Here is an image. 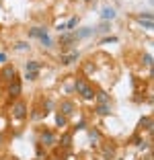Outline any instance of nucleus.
Here are the masks:
<instances>
[{
  "instance_id": "obj_9",
  "label": "nucleus",
  "mask_w": 154,
  "mask_h": 160,
  "mask_svg": "<svg viewBox=\"0 0 154 160\" xmlns=\"http://www.w3.org/2000/svg\"><path fill=\"white\" fill-rule=\"evenodd\" d=\"M43 35H47V29H45V27H31V29H29V37L41 39Z\"/></svg>"
},
{
  "instance_id": "obj_6",
  "label": "nucleus",
  "mask_w": 154,
  "mask_h": 160,
  "mask_svg": "<svg viewBox=\"0 0 154 160\" xmlns=\"http://www.w3.org/2000/svg\"><path fill=\"white\" fill-rule=\"evenodd\" d=\"M90 86V82L86 80V76H76L74 78V92H82V90H86Z\"/></svg>"
},
{
  "instance_id": "obj_17",
  "label": "nucleus",
  "mask_w": 154,
  "mask_h": 160,
  "mask_svg": "<svg viewBox=\"0 0 154 160\" xmlns=\"http://www.w3.org/2000/svg\"><path fill=\"white\" fill-rule=\"evenodd\" d=\"M56 125L58 127H66V125H68V117L62 115V113H56Z\"/></svg>"
},
{
  "instance_id": "obj_20",
  "label": "nucleus",
  "mask_w": 154,
  "mask_h": 160,
  "mask_svg": "<svg viewBox=\"0 0 154 160\" xmlns=\"http://www.w3.org/2000/svg\"><path fill=\"white\" fill-rule=\"evenodd\" d=\"M29 47H31V45H29L27 41H19L17 45H14V49H19V52H25V49H29Z\"/></svg>"
},
{
  "instance_id": "obj_29",
  "label": "nucleus",
  "mask_w": 154,
  "mask_h": 160,
  "mask_svg": "<svg viewBox=\"0 0 154 160\" xmlns=\"http://www.w3.org/2000/svg\"><path fill=\"white\" fill-rule=\"evenodd\" d=\"M84 127H86V121H84V119H80V121L76 123V129H84Z\"/></svg>"
},
{
  "instance_id": "obj_31",
  "label": "nucleus",
  "mask_w": 154,
  "mask_h": 160,
  "mask_svg": "<svg viewBox=\"0 0 154 160\" xmlns=\"http://www.w3.org/2000/svg\"><path fill=\"white\" fill-rule=\"evenodd\" d=\"M99 31H101V33H107V31H109V25H107V23H103L101 27H99Z\"/></svg>"
},
{
  "instance_id": "obj_33",
  "label": "nucleus",
  "mask_w": 154,
  "mask_h": 160,
  "mask_svg": "<svg viewBox=\"0 0 154 160\" xmlns=\"http://www.w3.org/2000/svg\"><path fill=\"white\" fill-rule=\"evenodd\" d=\"M0 64H6V53H0Z\"/></svg>"
},
{
  "instance_id": "obj_22",
  "label": "nucleus",
  "mask_w": 154,
  "mask_h": 160,
  "mask_svg": "<svg viewBox=\"0 0 154 160\" xmlns=\"http://www.w3.org/2000/svg\"><path fill=\"white\" fill-rule=\"evenodd\" d=\"M37 76H39V72H25V80H37Z\"/></svg>"
},
{
  "instance_id": "obj_1",
  "label": "nucleus",
  "mask_w": 154,
  "mask_h": 160,
  "mask_svg": "<svg viewBox=\"0 0 154 160\" xmlns=\"http://www.w3.org/2000/svg\"><path fill=\"white\" fill-rule=\"evenodd\" d=\"M10 113H13V117L17 119V121H23V119H27V103L25 101H14V105L10 107Z\"/></svg>"
},
{
  "instance_id": "obj_12",
  "label": "nucleus",
  "mask_w": 154,
  "mask_h": 160,
  "mask_svg": "<svg viewBox=\"0 0 154 160\" xmlns=\"http://www.w3.org/2000/svg\"><path fill=\"white\" fill-rule=\"evenodd\" d=\"M101 19L103 21H113V19H115V10L109 8V6H105V8L101 10Z\"/></svg>"
},
{
  "instance_id": "obj_5",
  "label": "nucleus",
  "mask_w": 154,
  "mask_h": 160,
  "mask_svg": "<svg viewBox=\"0 0 154 160\" xmlns=\"http://www.w3.org/2000/svg\"><path fill=\"white\" fill-rule=\"evenodd\" d=\"M6 92H8V97H10V99H19V97H21V92H23V86H21V82H19V80H14V82H10V84H8Z\"/></svg>"
},
{
  "instance_id": "obj_21",
  "label": "nucleus",
  "mask_w": 154,
  "mask_h": 160,
  "mask_svg": "<svg viewBox=\"0 0 154 160\" xmlns=\"http://www.w3.org/2000/svg\"><path fill=\"white\" fill-rule=\"evenodd\" d=\"M103 156H105L107 160H111L113 156H115V150H113V148H105V150H103Z\"/></svg>"
},
{
  "instance_id": "obj_10",
  "label": "nucleus",
  "mask_w": 154,
  "mask_h": 160,
  "mask_svg": "<svg viewBox=\"0 0 154 160\" xmlns=\"http://www.w3.org/2000/svg\"><path fill=\"white\" fill-rule=\"evenodd\" d=\"M76 60H78V52H72L70 56H66V53H64V56L60 58V62H62V66H70V64H74Z\"/></svg>"
},
{
  "instance_id": "obj_4",
  "label": "nucleus",
  "mask_w": 154,
  "mask_h": 160,
  "mask_svg": "<svg viewBox=\"0 0 154 160\" xmlns=\"http://www.w3.org/2000/svg\"><path fill=\"white\" fill-rule=\"evenodd\" d=\"M39 142H41L43 146L54 148V146L58 144V138H56V133L51 132V129H45V127H43V132H41V138H39Z\"/></svg>"
},
{
  "instance_id": "obj_30",
  "label": "nucleus",
  "mask_w": 154,
  "mask_h": 160,
  "mask_svg": "<svg viewBox=\"0 0 154 160\" xmlns=\"http://www.w3.org/2000/svg\"><path fill=\"white\" fill-rule=\"evenodd\" d=\"M90 140H95V142L99 140V132L97 129H90Z\"/></svg>"
},
{
  "instance_id": "obj_15",
  "label": "nucleus",
  "mask_w": 154,
  "mask_h": 160,
  "mask_svg": "<svg viewBox=\"0 0 154 160\" xmlns=\"http://www.w3.org/2000/svg\"><path fill=\"white\" fill-rule=\"evenodd\" d=\"M95 99L99 101V105L109 103V94H107V92H103V90H99V92H95Z\"/></svg>"
},
{
  "instance_id": "obj_36",
  "label": "nucleus",
  "mask_w": 154,
  "mask_h": 160,
  "mask_svg": "<svg viewBox=\"0 0 154 160\" xmlns=\"http://www.w3.org/2000/svg\"><path fill=\"white\" fill-rule=\"evenodd\" d=\"M56 160H60V158H56Z\"/></svg>"
},
{
  "instance_id": "obj_24",
  "label": "nucleus",
  "mask_w": 154,
  "mask_h": 160,
  "mask_svg": "<svg viewBox=\"0 0 154 160\" xmlns=\"http://www.w3.org/2000/svg\"><path fill=\"white\" fill-rule=\"evenodd\" d=\"M76 25H78V19H76V17H74V19H70V21H68V23H66V29H74Z\"/></svg>"
},
{
  "instance_id": "obj_11",
  "label": "nucleus",
  "mask_w": 154,
  "mask_h": 160,
  "mask_svg": "<svg viewBox=\"0 0 154 160\" xmlns=\"http://www.w3.org/2000/svg\"><path fill=\"white\" fill-rule=\"evenodd\" d=\"M140 129H146V132L152 133L154 125H152V117H150V115H146V117H142V119H140Z\"/></svg>"
},
{
  "instance_id": "obj_18",
  "label": "nucleus",
  "mask_w": 154,
  "mask_h": 160,
  "mask_svg": "<svg viewBox=\"0 0 154 160\" xmlns=\"http://www.w3.org/2000/svg\"><path fill=\"white\" fill-rule=\"evenodd\" d=\"M70 142H72V136H70V133H64V136L60 138V144H62V148H68V146H70Z\"/></svg>"
},
{
  "instance_id": "obj_28",
  "label": "nucleus",
  "mask_w": 154,
  "mask_h": 160,
  "mask_svg": "<svg viewBox=\"0 0 154 160\" xmlns=\"http://www.w3.org/2000/svg\"><path fill=\"white\" fill-rule=\"evenodd\" d=\"M41 43H43L45 47H49V45H51V39L47 37V35H43V37H41Z\"/></svg>"
},
{
  "instance_id": "obj_32",
  "label": "nucleus",
  "mask_w": 154,
  "mask_h": 160,
  "mask_svg": "<svg viewBox=\"0 0 154 160\" xmlns=\"http://www.w3.org/2000/svg\"><path fill=\"white\" fill-rule=\"evenodd\" d=\"M84 70H86V72H89V74H90V72L95 70V66H93V64H90V62H86V66H84Z\"/></svg>"
},
{
  "instance_id": "obj_14",
  "label": "nucleus",
  "mask_w": 154,
  "mask_h": 160,
  "mask_svg": "<svg viewBox=\"0 0 154 160\" xmlns=\"http://www.w3.org/2000/svg\"><path fill=\"white\" fill-rule=\"evenodd\" d=\"M80 97H82L84 101H93L95 99V88H93V86H89L86 90H82V92H80Z\"/></svg>"
},
{
  "instance_id": "obj_3",
  "label": "nucleus",
  "mask_w": 154,
  "mask_h": 160,
  "mask_svg": "<svg viewBox=\"0 0 154 160\" xmlns=\"http://www.w3.org/2000/svg\"><path fill=\"white\" fill-rule=\"evenodd\" d=\"M58 113L66 115V117L74 115V113H76V103H74V101H70V99L62 101V103H60V107H58Z\"/></svg>"
},
{
  "instance_id": "obj_2",
  "label": "nucleus",
  "mask_w": 154,
  "mask_h": 160,
  "mask_svg": "<svg viewBox=\"0 0 154 160\" xmlns=\"http://www.w3.org/2000/svg\"><path fill=\"white\" fill-rule=\"evenodd\" d=\"M0 80H2L4 84L14 82V80H17V70H14L13 66H8V64H4V66H2V70H0Z\"/></svg>"
},
{
  "instance_id": "obj_16",
  "label": "nucleus",
  "mask_w": 154,
  "mask_h": 160,
  "mask_svg": "<svg viewBox=\"0 0 154 160\" xmlns=\"http://www.w3.org/2000/svg\"><path fill=\"white\" fill-rule=\"evenodd\" d=\"M93 33H95L93 29L86 27V29H80L78 33H74V35H76V39H84V37H89V35H93Z\"/></svg>"
},
{
  "instance_id": "obj_23",
  "label": "nucleus",
  "mask_w": 154,
  "mask_h": 160,
  "mask_svg": "<svg viewBox=\"0 0 154 160\" xmlns=\"http://www.w3.org/2000/svg\"><path fill=\"white\" fill-rule=\"evenodd\" d=\"M138 21H140V25H142L144 29H148V31H152V21H142V19H138Z\"/></svg>"
},
{
  "instance_id": "obj_8",
  "label": "nucleus",
  "mask_w": 154,
  "mask_h": 160,
  "mask_svg": "<svg viewBox=\"0 0 154 160\" xmlns=\"http://www.w3.org/2000/svg\"><path fill=\"white\" fill-rule=\"evenodd\" d=\"M95 113H97V115H101V117H107V115H111V105H109V103L97 105V109H95Z\"/></svg>"
},
{
  "instance_id": "obj_13",
  "label": "nucleus",
  "mask_w": 154,
  "mask_h": 160,
  "mask_svg": "<svg viewBox=\"0 0 154 160\" xmlns=\"http://www.w3.org/2000/svg\"><path fill=\"white\" fill-rule=\"evenodd\" d=\"M41 70V64L39 62H27L25 64V72H39Z\"/></svg>"
},
{
  "instance_id": "obj_26",
  "label": "nucleus",
  "mask_w": 154,
  "mask_h": 160,
  "mask_svg": "<svg viewBox=\"0 0 154 160\" xmlns=\"http://www.w3.org/2000/svg\"><path fill=\"white\" fill-rule=\"evenodd\" d=\"M144 66H152V56H150V53H144Z\"/></svg>"
},
{
  "instance_id": "obj_27",
  "label": "nucleus",
  "mask_w": 154,
  "mask_h": 160,
  "mask_svg": "<svg viewBox=\"0 0 154 160\" xmlns=\"http://www.w3.org/2000/svg\"><path fill=\"white\" fill-rule=\"evenodd\" d=\"M105 43H117V37H105V39H101V45H105Z\"/></svg>"
},
{
  "instance_id": "obj_34",
  "label": "nucleus",
  "mask_w": 154,
  "mask_h": 160,
  "mask_svg": "<svg viewBox=\"0 0 154 160\" xmlns=\"http://www.w3.org/2000/svg\"><path fill=\"white\" fill-rule=\"evenodd\" d=\"M4 142H6V138L2 136V133H0V146H4Z\"/></svg>"
},
{
  "instance_id": "obj_7",
  "label": "nucleus",
  "mask_w": 154,
  "mask_h": 160,
  "mask_svg": "<svg viewBox=\"0 0 154 160\" xmlns=\"http://www.w3.org/2000/svg\"><path fill=\"white\" fill-rule=\"evenodd\" d=\"M74 41H78L74 33H64V35H60V45L64 47V49L70 45V43H74Z\"/></svg>"
},
{
  "instance_id": "obj_35",
  "label": "nucleus",
  "mask_w": 154,
  "mask_h": 160,
  "mask_svg": "<svg viewBox=\"0 0 154 160\" xmlns=\"http://www.w3.org/2000/svg\"><path fill=\"white\" fill-rule=\"evenodd\" d=\"M84 2H90V0H84Z\"/></svg>"
},
{
  "instance_id": "obj_25",
  "label": "nucleus",
  "mask_w": 154,
  "mask_h": 160,
  "mask_svg": "<svg viewBox=\"0 0 154 160\" xmlns=\"http://www.w3.org/2000/svg\"><path fill=\"white\" fill-rule=\"evenodd\" d=\"M41 117H45V113H41V111H33V113H31V119H35V121L41 119Z\"/></svg>"
},
{
  "instance_id": "obj_19",
  "label": "nucleus",
  "mask_w": 154,
  "mask_h": 160,
  "mask_svg": "<svg viewBox=\"0 0 154 160\" xmlns=\"http://www.w3.org/2000/svg\"><path fill=\"white\" fill-rule=\"evenodd\" d=\"M68 80H70V82H66V84H64V90H66V92H74V78H68Z\"/></svg>"
}]
</instances>
